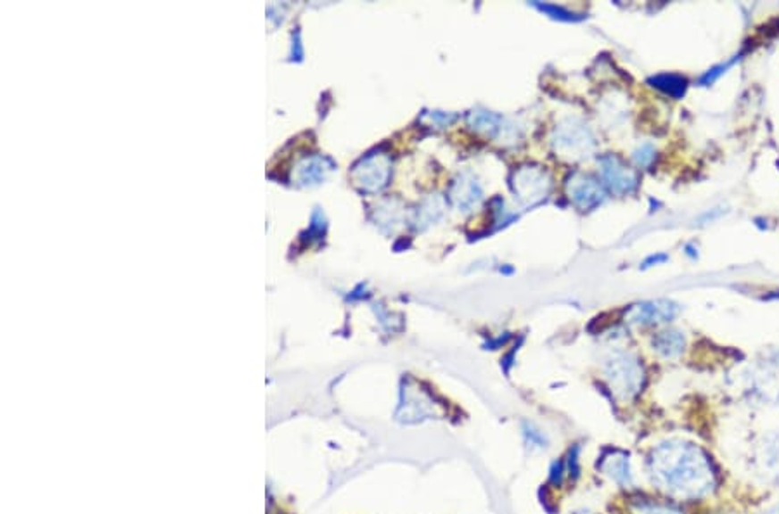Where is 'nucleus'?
<instances>
[{
    "mask_svg": "<svg viewBox=\"0 0 779 514\" xmlns=\"http://www.w3.org/2000/svg\"><path fill=\"white\" fill-rule=\"evenodd\" d=\"M568 195L581 210H592L605 201L603 186L591 175L575 173L568 180Z\"/></svg>",
    "mask_w": 779,
    "mask_h": 514,
    "instance_id": "obj_8",
    "label": "nucleus"
},
{
    "mask_svg": "<svg viewBox=\"0 0 779 514\" xmlns=\"http://www.w3.org/2000/svg\"><path fill=\"white\" fill-rule=\"evenodd\" d=\"M681 307L670 300H653V302H642L638 305H632L625 319L638 326H653L670 322L675 315L679 314Z\"/></svg>",
    "mask_w": 779,
    "mask_h": 514,
    "instance_id": "obj_7",
    "label": "nucleus"
},
{
    "mask_svg": "<svg viewBox=\"0 0 779 514\" xmlns=\"http://www.w3.org/2000/svg\"><path fill=\"white\" fill-rule=\"evenodd\" d=\"M561 480H563V464L561 462H555L553 468H551V482L555 485H559Z\"/></svg>",
    "mask_w": 779,
    "mask_h": 514,
    "instance_id": "obj_22",
    "label": "nucleus"
},
{
    "mask_svg": "<svg viewBox=\"0 0 779 514\" xmlns=\"http://www.w3.org/2000/svg\"><path fill=\"white\" fill-rule=\"evenodd\" d=\"M418 215L419 226L431 224L433 220H437L442 215V200L440 198H430V200L424 201L419 206Z\"/></svg>",
    "mask_w": 779,
    "mask_h": 514,
    "instance_id": "obj_15",
    "label": "nucleus"
},
{
    "mask_svg": "<svg viewBox=\"0 0 779 514\" xmlns=\"http://www.w3.org/2000/svg\"><path fill=\"white\" fill-rule=\"evenodd\" d=\"M551 189V178L548 171L539 167H524L515 173L513 191L518 200L525 204H535L544 200Z\"/></svg>",
    "mask_w": 779,
    "mask_h": 514,
    "instance_id": "obj_4",
    "label": "nucleus"
},
{
    "mask_svg": "<svg viewBox=\"0 0 779 514\" xmlns=\"http://www.w3.org/2000/svg\"><path fill=\"white\" fill-rule=\"evenodd\" d=\"M634 160L640 167H648L655 160V149L651 144H644L634 151Z\"/></svg>",
    "mask_w": 779,
    "mask_h": 514,
    "instance_id": "obj_20",
    "label": "nucleus"
},
{
    "mask_svg": "<svg viewBox=\"0 0 779 514\" xmlns=\"http://www.w3.org/2000/svg\"><path fill=\"white\" fill-rule=\"evenodd\" d=\"M760 462L762 468L767 469L771 475H779V433L771 435L766 444L762 445V452H760Z\"/></svg>",
    "mask_w": 779,
    "mask_h": 514,
    "instance_id": "obj_13",
    "label": "nucleus"
},
{
    "mask_svg": "<svg viewBox=\"0 0 779 514\" xmlns=\"http://www.w3.org/2000/svg\"><path fill=\"white\" fill-rule=\"evenodd\" d=\"M406 400H402L398 409V419L404 423H418L430 419L433 416H440L442 409L433 400V397L424 390H406L402 394Z\"/></svg>",
    "mask_w": 779,
    "mask_h": 514,
    "instance_id": "obj_6",
    "label": "nucleus"
},
{
    "mask_svg": "<svg viewBox=\"0 0 779 514\" xmlns=\"http://www.w3.org/2000/svg\"><path fill=\"white\" fill-rule=\"evenodd\" d=\"M764 514H779V504L778 506H775V508H771L769 511H766Z\"/></svg>",
    "mask_w": 779,
    "mask_h": 514,
    "instance_id": "obj_23",
    "label": "nucleus"
},
{
    "mask_svg": "<svg viewBox=\"0 0 779 514\" xmlns=\"http://www.w3.org/2000/svg\"><path fill=\"white\" fill-rule=\"evenodd\" d=\"M649 471L653 482L683 499L705 497L716 486L710 459L699 447L683 440L658 445L649 459Z\"/></svg>",
    "mask_w": 779,
    "mask_h": 514,
    "instance_id": "obj_1",
    "label": "nucleus"
},
{
    "mask_svg": "<svg viewBox=\"0 0 779 514\" xmlns=\"http://www.w3.org/2000/svg\"><path fill=\"white\" fill-rule=\"evenodd\" d=\"M631 511H632V514H684L683 511H679L677 508H674V506L660 504V502H655V501L634 502Z\"/></svg>",
    "mask_w": 779,
    "mask_h": 514,
    "instance_id": "obj_16",
    "label": "nucleus"
},
{
    "mask_svg": "<svg viewBox=\"0 0 779 514\" xmlns=\"http://www.w3.org/2000/svg\"><path fill=\"white\" fill-rule=\"evenodd\" d=\"M605 377L618 400L634 399L644 385L640 361L629 353H616L605 366Z\"/></svg>",
    "mask_w": 779,
    "mask_h": 514,
    "instance_id": "obj_2",
    "label": "nucleus"
},
{
    "mask_svg": "<svg viewBox=\"0 0 779 514\" xmlns=\"http://www.w3.org/2000/svg\"><path fill=\"white\" fill-rule=\"evenodd\" d=\"M599 171L605 186L615 195H631L638 187V173L615 154L599 158Z\"/></svg>",
    "mask_w": 779,
    "mask_h": 514,
    "instance_id": "obj_5",
    "label": "nucleus"
},
{
    "mask_svg": "<svg viewBox=\"0 0 779 514\" xmlns=\"http://www.w3.org/2000/svg\"><path fill=\"white\" fill-rule=\"evenodd\" d=\"M648 82L651 86L660 88L662 92H666L668 95L675 97V99L683 97L684 92H686V87H688L686 79H683L681 75H674V73H662V75L651 77Z\"/></svg>",
    "mask_w": 779,
    "mask_h": 514,
    "instance_id": "obj_12",
    "label": "nucleus"
},
{
    "mask_svg": "<svg viewBox=\"0 0 779 514\" xmlns=\"http://www.w3.org/2000/svg\"><path fill=\"white\" fill-rule=\"evenodd\" d=\"M684 346H686L684 335L675 329L662 331L653 338V350L666 359L679 357L684 352Z\"/></svg>",
    "mask_w": 779,
    "mask_h": 514,
    "instance_id": "obj_11",
    "label": "nucleus"
},
{
    "mask_svg": "<svg viewBox=\"0 0 779 514\" xmlns=\"http://www.w3.org/2000/svg\"><path fill=\"white\" fill-rule=\"evenodd\" d=\"M601 469L612 478L613 482H616L620 485L627 486L632 484L629 456H625L624 452L616 451V452H612L610 456L603 457Z\"/></svg>",
    "mask_w": 779,
    "mask_h": 514,
    "instance_id": "obj_10",
    "label": "nucleus"
},
{
    "mask_svg": "<svg viewBox=\"0 0 779 514\" xmlns=\"http://www.w3.org/2000/svg\"><path fill=\"white\" fill-rule=\"evenodd\" d=\"M470 125L476 130L494 137L498 132H501L502 118L487 112H473L470 114Z\"/></svg>",
    "mask_w": 779,
    "mask_h": 514,
    "instance_id": "obj_14",
    "label": "nucleus"
},
{
    "mask_svg": "<svg viewBox=\"0 0 779 514\" xmlns=\"http://www.w3.org/2000/svg\"><path fill=\"white\" fill-rule=\"evenodd\" d=\"M535 7L537 9H540L542 12H548V14H551L553 18H557V20H565V21H575V20H579V18H575L572 12H568V11H565L563 7H557V5H551V4H535Z\"/></svg>",
    "mask_w": 779,
    "mask_h": 514,
    "instance_id": "obj_18",
    "label": "nucleus"
},
{
    "mask_svg": "<svg viewBox=\"0 0 779 514\" xmlns=\"http://www.w3.org/2000/svg\"><path fill=\"white\" fill-rule=\"evenodd\" d=\"M579 447H575L574 451H570V460H568V464H570V477H574V478H579Z\"/></svg>",
    "mask_w": 779,
    "mask_h": 514,
    "instance_id": "obj_21",
    "label": "nucleus"
},
{
    "mask_svg": "<svg viewBox=\"0 0 779 514\" xmlns=\"http://www.w3.org/2000/svg\"><path fill=\"white\" fill-rule=\"evenodd\" d=\"M555 145L565 156L584 158L591 149H594L596 141L584 121L570 118L557 127Z\"/></svg>",
    "mask_w": 779,
    "mask_h": 514,
    "instance_id": "obj_3",
    "label": "nucleus"
},
{
    "mask_svg": "<svg viewBox=\"0 0 779 514\" xmlns=\"http://www.w3.org/2000/svg\"><path fill=\"white\" fill-rule=\"evenodd\" d=\"M524 435H525V438H527L530 445H533V447H546V444H548L544 433L539 431L533 425H529V423L524 425Z\"/></svg>",
    "mask_w": 779,
    "mask_h": 514,
    "instance_id": "obj_19",
    "label": "nucleus"
},
{
    "mask_svg": "<svg viewBox=\"0 0 779 514\" xmlns=\"http://www.w3.org/2000/svg\"><path fill=\"white\" fill-rule=\"evenodd\" d=\"M736 61H740V56H734L733 59H729L727 62H723V64L712 68L710 71H707V73L699 79V84H701V86H710V84H714V82H716L723 73H725V70H729Z\"/></svg>",
    "mask_w": 779,
    "mask_h": 514,
    "instance_id": "obj_17",
    "label": "nucleus"
},
{
    "mask_svg": "<svg viewBox=\"0 0 779 514\" xmlns=\"http://www.w3.org/2000/svg\"><path fill=\"white\" fill-rule=\"evenodd\" d=\"M450 198L456 203L457 208L468 210V208H472L478 201L482 200V187H480V184L474 180L472 175L463 173L454 182L452 191H450Z\"/></svg>",
    "mask_w": 779,
    "mask_h": 514,
    "instance_id": "obj_9",
    "label": "nucleus"
}]
</instances>
